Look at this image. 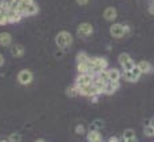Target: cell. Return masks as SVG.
Here are the masks:
<instances>
[{
	"mask_svg": "<svg viewBox=\"0 0 154 142\" xmlns=\"http://www.w3.org/2000/svg\"><path fill=\"white\" fill-rule=\"evenodd\" d=\"M91 81H93V78H91L88 74H78L76 81H75V86L88 85V83H91Z\"/></svg>",
	"mask_w": 154,
	"mask_h": 142,
	"instance_id": "obj_14",
	"label": "cell"
},
{
	"mask_svg": "<svg viewBox=\"0 0 154 142\" xmlns=\"http://www.w3.org/2000/svg\"><path fill=\"white\" fill-rule=\"evenodd\" d=\"M76 32H78L79 36L87 38V36H90V35L94 32V27L90 24V23H81V24L78 26V29H76Z\"/></svg>",
	"mask_w": 154,
	"mask_h": 142,
	"instance_id": "obj_7",
	"label": "cell"
},
{
	"mask_svg": "<svg viewBox=\"0 0 154 142\" xmlns=\"http://www.w3.org/2000/svg\"><path fill=\"white\" fill-rule=\"evenodd\" d=\"M78 87V91L81 95L83 97H95V95H100L99 91L95 88V86H94L93 83H88V85H83V86H76Z\"/></svg>",
	"mask_w": 154,
	"mask_h": 142,
	"instance_id": "obj_3",
	"label": "cell"
},
{
	"mask_svg": "<svg viewBox=\"0 0 154 142\" xmlns=\"http://www.w3.org/2000/svg\"><path fill=\"white\" fill-rule=\"evenodd\" d=\"M3 142H4V141H3Z\"/></svg>",
	"mask_w": 154,
	"mask_h": 142,
	"instance_id": "obj_34",
	"label": "cell"
},
{
	"mask_svg": "<svg viewBox=\"0 0 154 142\" xmlns=\"http://www.w3.org/2000/svg\"><path fill=\"white\" fill-rule=\"evenodd\" d=\"M97 78H98L100 82H103V83H107V82H109L107 69H106V70H100V71H98V74H97Z\"/></svg>",
	"mask_w": 154,
	"mask_h": 142,
	"instance_id": "obj_19",
	"label": "cell"
},
{
	"mask_svg": "<svg viewBox=\"0 0 154 142\" xmlns=\"http://www.w3.org/2000/svg\"><path fill=\"white\" fill-rule=\"evenodd\" d=\"M127 142H137V137H131V138H127Z\"/></svg>",
	"mask_w": 154,
	"mask_h": 142,
	"instance_id": "obj_30",
	"label": "cell"
},
{
	"mask_svg": "<svg viewBox=\"0 0 154 142\" xmlns=\"http://www.w3.org/2000/svg\"><path fill=\"white\" fill-rule=\"evenodd\" d=\"M12 44V36L10 32H0V46L10 47Z\"/></svg>",
	"mask_w": 154,
	"mask_h": 142,
	"instance_id": "obj_12",
	"label": "cell"
},
{
	"mask_svg": "<svg viewBox=\"0 0 154 142\" xmlns=\"http://www.w3.org/2000/svg\"><path fill=\"white\" fill-rule=\"evenodd\" d=\"M11 55L14 58H22L24 55V47L22 44H11Z\"/></svg>",
	"mask_w": 154,
	"mask_h": 142,
	"instance_id": "obj_11",
	"label": "cell"
},
{
	"mask_svg": "<svg viewBox=\"0 0 154 142\" xmlns=\"http://www.w3.org/2000/svg\"><path fill=\"white\" fill-rule=\"evenodd\" d=\"M35 142H46V141H44V140H42V138H39V140H36Z\"/></svg>",
	"mask_w": 154,
	"mask_h": 142,
	"instance_id": "obj_32",
	"label": "cell"
},
{
	"mask_svg": "<svg viewBox=\"0 0 154 142\" xmlns=\"http://www.w3.org/2000/svg\"><path fill=\"white\" fill-rule=\"evenodd\" d=\"M117 142H127V141H126V138H125V137H119V138L117 140Z\"/></svg>",
	"mask_w": 154,
	"mask_h": 142,
	"instance_id": "obj_31",
	"label": "cell"
},
{
	"mask_svg": "<svg viewBox=\"0 0 154 142\" xmlns=\"http://www.w3.org/2000/svg\"><path fill=\"white\" fill-rule=\"evenodd\" d=\"M20 141H22V135L19 133H12L8 137V142H20Z\"/></svg>",
	"mask_w": 154,
	"mask_h": 142,
	"instance_id": "obj_24",
	"label": "cell"
},
{
	"mask_svg": "<svg viewBox=\"0 0 154 142\" xmlns=\"http://www.w3.org/2000/svg\"><path fill=\"white\" fill-rule=\"evenodd\" d=\"M38 11H39V7H38V4L32 0V2H29L27 5L24 7V10L22 11V16H32V15H36Z\"/></svg>",
	"mask_w": 154,
	"mask_h": 142,
	"instance_id": "obj_8",
	"label": "cell"
},
{
	"mask_svg": "<svg viewBox=\"0 0 154 142\" xmlns=\"http://www.w3.org/2000/svg\"><path fill=\"white\" fill-rule=\"evenodd\" d=\"M129 32H130L129 26H123V24H121V23H114V24L110 27V34H111L112 38H115V39H119V38L126 36Z\"/></svg>",
	"mask_w": 154,
	"mask_h": 142,
	"instance_id": "obj_2",
	"label": "cell"
},
{
	"mask_svg": "<svg viewBox=\"0 0 154 142\" xmlns=\"http://www.w3.org/2000/svg\"><path fill=\"white\" fill-rule=\"evenodd\" d=\"M72 40H74L72 35H71L69 31H60L55 36V43L60 50H64L69 46H71V44H72Z\"/></svg>",
	"mask_w": 154,
	"mask_h": 142,
	"instance_id": "obj_1",
	"label": "cell"
},
{
	"mask_svg": "<svg viewBox=\"0 0 154 142\" xmlns=\"http://www.w3.org/2000/svg\"><path fill=\"white\" fill-rule=\"evenodd\" d=\"M149 12L150 15H154V3H150L149 4Z\"/></svg>",
	"mask_w": 154,
	"mask_h": 142,
	"instance_id": "obj_28",
	"label": "cell"
},
{
	"mask_svg": "<svg viewBox=\"0 0 154 142\" xmlns=\"http://www.w3.org/2000/svg\"><path fill=\"white\" fill-rule=\"evenodd\" d=\"M107 74H109V82H119L121 76H122V73L118 69H109Z\"/></svg>",
	"mask_w": 154,
	"mask_h": 142,
	"instance_id": "obj_16",
	"label": "cell"
},
{
	"mask_svg": "<svg viewBox=\"0 0 154 142\" xmlns=\"http://www.w3.org/2000/svg\"><path fill=\"white\" fill-rule=\"evenodd\" d=\"M118 88H119V82H107V83H105L103 94H106V95H111V94H114Z\"/></svg>",
	"mask_w": 154,
	"mask_h": 142,
	"instance_id": "obj_9",
	"label": "cell"
},
{
	"mask_svg": "<svg viewBox=\"0 0 154 142\" xmlns=\"http://www.w3.org/2000/svg\"><path fill=\"white\" fill-rule=\"evenodd\" d=\"M76 3H78V4H81V5H86L88 3V0H76Z\"/></svg>",
	"mask_w": 154,
	"mask_h": 142,
	"instance_id": "obj_29",
	"label": "cell"
},
{
	"mask_svg": "<svg viewBox=\"0 0 154 142\" xmlns=\"http://www.w3.org/2000/svg\"><path fill=\"white\" fill-rule=\"evenodd\" d=\"M122 137H125L126 140L127 138H131V137H135V133H134V130H131V129H127L123 131V135Z\"/></svg>",
	"mask_w": 154,
	"mask_h": 142,
	"instance_id": "obj_25",
	"label": "cell"
},
{
	"mask_svg": "<svg viewBox=\"0 0 154 142\" xmlns=\"http://www.w3.org/2000/svg\"><path fill=\"white\" fill-rule=\"evenodd\" d=\"M122 75H123V78H125L127 82H138L140 81V78H141V75H142V73H141V70L138 69L137 66H134L131 70L123 71Z\"/></svg>",
	"mask_w": 154,
	"mask_h": 142,
	"instance_id": "obj_4",
	"label": "cell"
},
{
	"mask_svg": "<svg viewBox=\"0 0 154 142\" xmlns=\"http://www.w3.org/2000/svg\"><path fill=\"white\" fill-rule=\"evenodd\" d=\"M7 17H8V23H17L22 20V15L17 12L16 10H11V8H8L7 10Z\"/></svg>",
	"mask_w": 154,
	"mask_h": 142,
	"instance_id": "obj_10",
	"label": "cell"
},
{
	"mask_svg": "<svg viewBox=\"0 0 154 142\" xmlns=\"http://www.w3.org/2000/svg\"><path fill=\"white\" fill-rule=\"evenodd\" d=\"M76 70L78 74H87L90 70H93V64L90 63V60H87L86 63H76Z\"/></svg>",
	"mask_w": 154,
	"mask_h": 142,
	"instance_id": "obj_18",
	"label": "cell"
},
{
	"mask_svg": "<svg viewBox=\"0 0 154 142\" xmlns=\"http://www.w3.org/2000/svg\"><path fill=\"white\" fill-rule=\"evenodd\" d=\"M16 78H17V82H19L20 85L27 86L34 81V74H32L29 70H20L19 73H17Z\"/></svg>",
	"mask_w": 154,
	"mask_h": 142,
	"instance_id": "obj_5",
	"label": "cell"
},
{
	"mask_svg": "<svg viewBox=\"0 0 154 142\" xmlns=\"http://www.w3.org/2000/svg\"><path fill=\"white\" fill-rule=\"evenodd\" d=\"M135 66H137L138 69L141 70L142 74H150V73H153V66L147 60H140L137 64H135Z\"/></svg>",
	"mask_w": 154,
	"mask_h": 142,
	"instance_id": "obj_13",
	"label": "cell"
},
{
	"mask_svg": "<svg viewBox=\"0 0 154 142\" xmlns=\"http://www.w3.org/2000/svg\"><path fill=\"white\" fill-rule=\"evenodd\" d=\"M90 63L93 64V69L98 73L100 70H106L109 66V62L106 60L105 58H98V57H93V58H88Z\"/></svg>",
	"mask_w": 154,
	"mask_h": 142,
	"instance_id": "obj_6",
	"label": "cell"
},
{
	"mask_svg": "<svg viewBox=\"0 0 154 142\" xmlns=\"http://www.w3.org/2000/svg\"><path fill=\"white\" fill-rule=\"evenodd\" d=\"M117 10H115L114 7H107L105 10V12H103V17H105L107 22H112V20L117 19Z\"/></svg>",
	"mask_w": 154,
	"mask_h": 142,
	"instance_id": "obj_17",
	"label": "cell"
},
{
	"mask_svg": "<svg viewBox=\"0 0 154 142\" xmlns=\"http://www.w3.org/2000/svg\"><path fill=\"white\" fill-rule=\"evenodd\" d=\"M66 94H67V95H69V97H71V98H75V97H78V95H79L78 87H76L75 85H74V86H71V87H67Z\"/></svg>",
	"mask_w": 154,
	"mask_h": 142,
	"instance_id": "obj_20",
	"label": "cell"
},
{
	"mask_svg": "<svg viewBox=\"0 0 154 142\" xmlns=\"http://www.w3.org/2000/svg\"><path fill=\"white\" fill-rule=\"evenodd\" d=\"M87 141L88 142H102V134L98 131V129L90 130L87 133Z\"/></svg>",
	"mask_w": 154,
	"mask_h": 142,
	"instance_id": "obj_15",
	"label": "cell"
},
{
	"mask_svg": "<svg viewBox=\"0 0 154 142\" xmlns=\"http://www.w3.org/2000/svg\"><path fill=\"white\" fill-rule=\"evenodd\" d=\"M149 2H150V3H154V0H149Z\"/></svg>",
	"mask_w": 154,
	"mask_h": 142,
	"instance_id": "obj_33",
	"label": "cell"
},
{
	"mask_svg": "<svg viewBox=\"0 0 154 142\" xmlns=\"http://www.w3.org/2000/svg\"><path fill=\"white\" fill-rule=\"evenodd\" d=\"M88 58L90 57H88L85 51L78 52V55H76V63H86V62L88 60Z\"/></svg>",
	"mask_w": 154,
	"mask_h": 142,
	"instance_id": "obj_21",
	"label": "cell"
},
{
	"mask_svg": "<svg viewBox=\"0 0 154 142\" xmlns=\"http://www.w3.org/2000/svg\"><path fill=\"white\" fill-rule=\"evenodd\" d=\"M129 60H131V58H130V55L126 54V52H123V54H121L119 57H118V62H119L121 66H123V64L127 63Z\"/></svg>",
	"mask_w": 154,
	"mask_h": 142,
	"instance_id": "obj_22",
	"label": "cell"
},
{
	"mask_svg": "<svg viewBox=\"0 0 154 142\" xmlns=\"http://www.w3.org/2000/svg\"><path fill=\"white\" fill-rule=\"evenodd\" d=\"M143 133H145V135H147V137H154V126L152 123L146 125L143 128Z\"/></svg>",
	"mask_w": 154,
	"mask_h": 142,
	"instance_id": "obj_23",
	"label": "cell"
},
{
	"mask_svg": "<svg viewBox=\"0 0 154 142\" xmlns=\"http://www.w3.org/2000/svg\"><path fill=\"white\" fill-rule=\"evenodd\" d=\"M75 133H76V134H79V135L85 134V126H83V125H76Z\"/></svg>",
	"mask_w": 154,
	"mask_h": 142,
	"instance_id": "obj_26",
	"label": "cell"
},
{
	"mask_svg": "<svg viewBox=\"0 0 154 142\" xmlns=\"http://www.w3.org/2000/svg\"><path fill=\"white\" fill-rule=\"evenodd\" d=\"M4 63H5V58H4V55L0 54V67L4 66Z\"/></svg>",
	"mask_w": 154,
	"mask_h": 142,
	"instance_id": "obj_27",
	"label": "cell"
}]
</instances>
